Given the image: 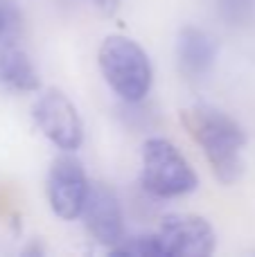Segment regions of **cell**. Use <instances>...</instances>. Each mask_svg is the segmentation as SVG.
<instances>
[{
	"mask_svg": "<svg viewBox=\"0 0 255 257\" xmlns=\"http://www.w3.org/2000/svg\"><path fill=\"white\" fill-rule=\"evenodd\" d=\"M79 217L84 219L86 230L97 244L111 248L124 237L120 201L106 183H88V192L79 210Z\"/></svg>",
	"mask_w": 255,
	"mask_h": 257,
	"instance_id": "52a82bcc",
	"label": "cell"
},
{
	"mask_svg": "<svg viewBox=\"0 0 255 257\" xmlns=\"http://www.w3.org/2000/svg\"><path fill=\"white\" fill-rule=\"evenodd\" d=\"M163 257H206L215 250V230L197 214L165 217L156 232Z\"/></svg>",
	"mask_w": 255,
	"mask_h": 257,
	"instance_id": "8992f818",
	"label": "cell"
},
{
	"mask_svg": "<svg viewBox=\"0 0 255 257\" xmlns=\"http://www.w3.org/2000/svg\"><path fill=\"white\" fill-rule=\"evenodd\" d=\"M181 122L203 149L217 181L233 185L242 178V149L246 147V133L237 120L210 106H192L181 111Z\"/></svg>",
	"mask_w": 255,
	"mask_h": 257,
	"instance_id": "6da1fadb",
	"label": "cell"
},
{
	"mask_svg": "<svg viewBox=\"0 0 255 257\" xmlns=\"http://www.w3.org/2000/svg\"><path fill=\"white\" fill-rule=\"evenodd\" d=\"M99 70L106 84L124 102H143L152 88V63L149 57L129 36H108L99 45Z\"/></svg>",
	"mask_w": 255,
	"mask_h": 257,
	"instance_id": "7a4b0ae2",
	"label": "cell"
},
{
	"mask_svg": "<svg viewBox=\"0 0 255 257\" xmlns=\"http://www.w3.org/2000/svg\"><path fill=\"white\" fill-rule=\"evenodd\" d=\"M111 253L115 255H136V257H163L161 244L156 235H134L122 237L117 244L111 246Z\"/></svg>",
	"mask_w": 255,
	"mask_h": 257,
	"instance_id": "30bf717a",
	"label": "cell"
},
{
	"mask_svg": "<svg viewBox=\"0 0 255 257\" xmlns=\"http://www.w3.org/2000/svg\"><path fill=\"white\" fill-rule=\"evenodd\" d=\"M0 84H5L12 90H39V72H36L34 63L30 61L27 52L12 41L0 45Z\"/></svg>",
	"mask_w": 255,
	"mask_h": 257,
	"instance_id": "9c48e42d",
	"label": "cell"
},
{
	"mask_svg": "<svg viewBox=\"0 0 255 257\" xmlns=\"http://www.w3.org/2000/svg\"><path fill=\"white\" fill-rule=\"evenodd\" d=\"M95 5H97L104 14H113L117 9V5H120V0H95Z\"/></svg>",
	"mask_w": 255,
	"mask_h": 257,
	"instance_id": "4fadbf2b",
	"label": "cell"
},
{
	"mask_svg": "<svg viewBox=\"0 0 255 257\" xmlns=\"http://www.w3.org/2000/svg\"><path fill=\"white\" fill-rule=\"evenodd\" d=\"M140 183L154 196L172 199L197 187V174L179 149L165 138H149L143 145Z\"/></svg>",
	"mask_w": 255,
	"mask_h": 257,
	"instance_id": "3957f363",
	"label": "cell"
},
{
	"mask_svg": "<svg viewBox=\"0 0 255 257\" xmlns=\"http://www.w3.org/2000/svg\"><path fill=\"white\" fill-rule=\"evenodd\" d=\"M34 120L45 138L61 151H75L84 142V124L75 104L61 90H45L34 102Z\"/></svg>",
	"mask_w": 255,
	"mask_h": 257,
	"instance_id": "277c9868",
	"label": "cell"
},
{
	"mask_svg": "<svg viewBox=\"0 0 255 257\" xmlns=\"http://www.w3.org/2000/svg\"><path fill=\"white\" fill-rule=\"evenodd\" d=\"M219 9L226 21L237 25V23H244L253 16L255 0H219Z\"/></svg>",
	"mask_w": 255,
	"mask_h": 257,
	"instance_id": "8fae6325",
	"label": "cell"
},
{
	"mask_svg": "<svg viewBox=\"0 0 255 257\" xmlns=\"http://www.w3.org/2000/svg\"><path fill=\"white\" fill-rule=\"evenodd\" d=\"M18 9L14 5V0H0V43L7 39L12 32L18 30Z\"/></svg>",
	"mask_w": 255,
	"mask_h": 257,
	"instance_id": "7c38bea8",
	"label": "cell"
},
{
	"mask_svg": "<svg viewBox=\"0 0 255 257\" xmlns=\"http://www.w3.org/2000/svg\"><path fill=\"white\" fill-rule=\"evenodd\" d=\"M176 59L183 75L190 79L206 77L212 70L217 59V45L208 32L188 25L176 36Z\"/></svg>",
	"mask_w": 255,
	"mask_h": 257,
	"instance_id": "ba28073f",
	"label": "cell"
},
{
	"mask_svg": "<svg viewBox=\"0 0 255 257\" xmlns=\"http://www.w3.org/2000/svg\"><path fill=\"white\" fill-rule=\"evenodd\" d=\"M86 192H88V178L84 165L77 156H72V151H63L59 158H54L48 174V201L52 212L66 221L77 219Z\"/></svg>",
	"mask_w": 255,
	"mask_h": 257,
	"instance_id": "5b68a950",
	"label": "cell"
}]
</instances>
